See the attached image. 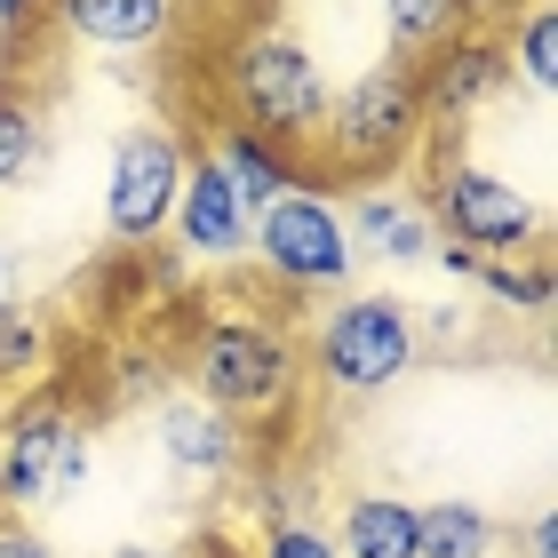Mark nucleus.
Returning a JSON list of instances; mask_svg holds the SVG:
<instances>
[{
	"mask_svg": "<svg viewBox=\"0 0 558 558\" xmlns=\"http://www.w3.org/2000/svg\"><path fill=\"white\" fill-rule=\"evenodd\" d=\"M415 129H423V81H415V57H384V64H367L351 88L327 96V120H319L327 168L375 175V168L408 160Z\"/></svg>",
	"mask_w": 558,
	"mask_h": 558,
	"instance_id": "obj_1",
	"label": "nucleus"
},
{
	"mask_svg": "<svg viewBox=\"0 0 558 558\" xmlns=\"http://www.w3.org/2000/svg\"><path fill=\"white\" fill-rule=\"evenodd\" d=\"M288 384H295V343L271 319L232 312V319H208L192 336V399H208V408L264 415L288 399Z\"/></svg>",
	"mask_w": 558,
	"mask_h": 558,
	"instance_id": "obj_2",
	"label": "nucleus"
},
{
	"mask_svg": "<svg viewBox=\"0 0 558 558\" xmlns=\"http://www.w3.org/2000/svg\"><path fill=\"white\" fill-rule=\"evenodd\" d=\"M327 72L319 57L303 40L288 33H256V40H240V57H232V105H240V129H256L271 144H303V136H319V120H327Z\"/></svg>",
	"mask_w": 558,
	"mask_h": 558,
	"instance_id": "obj_3",
	"label": "nucleus"
},
{
	"mask_svg": "<svg viewBox=\"0 0 558 558\" xmlns=\"http://www.w3.org/2000/svg\"><path fill=\"white\" fill-rule=\"evenodd\" d=\"M415 319H408V303H391V295H343L336 312L319 319V336H312V360L319 375L336 391L351 399H375V391H391L399 375L415 367Z\"/></svg>",
	"mask_w": 558,
	"mask_h": 558,
	"instance_id": "obj_4",
	"label": "nucleus"
},
{
	"mask_svg": "<svg viewBox=\"0 0 558 558\" xmlns=\"http://www.w3.org/2000/svg\"><path fill=\"white\" fill-rule=\"evenodd\" d=\"M88 471V430L64 399H33L0 423V511H33V502H57L81 487Z\"/></svg>",
	"mask_w": 558,
	"mask_h": 558,
	"instance_id": "obj_5",
	"label": "nucleus"
},
{
	"mask_svg": "<svg viewBox=\"0 0 558 558\" xmlns=\"http://www.w3.org/2000/svg\"><path fill=\"white\" fill-rule=\"evenodd\" d=\"M256 256L271 279H288V288H343L351 279V240H343V208L312 184H288L271 199V208H256Z\"/></svg>",
	"mask_w": 558,
	"mask_h": 558,
	"instance_id": "obj_6",
	"label": "nucleus"
},
{
	"mask_svg": "<svg viewBox=\"0 0 558 558\" xmlns=\"http://www.w3.org/2000/svg\"><path fill=\"white\" fill-rule=\"evenodd\" d=\"M175 184H184V144H175L160 120L120 129L112 136V175H105V232L120 247L160 240L168 216H175Z\"/></svg>",
	"mask_w": 558,
	"mask_h": 558,
	"instance_id": "obj_7",
	"label": "nucleus"
},
{
	"mask_svg": "<svg viewBox=\"0 0 558 558\" xmlns=\"http://www.w3.org/2000/svg\"><path fill=\"white\" fill-rule=\"evenodd\" d=\"M439 232L454 247H471V256L511 264L519 247H543V208L487 168H447L439 175Z\"/></svg>",
	"mask_w": 558,
	"mask_h": 558,
	"instance_id": "obj_8",
	"label": "nucleus"
},
{
	"mask_svg": "<svg viewBox=\"0 0 558 558\" xmlns=\"http://www.w3.org/2000/svg\"><path fill=\"white\" fill-rule=\"evenodd\" d=\"M168 232L192 247V256H208V264H232L247 232H256V216L232 199V184L216 175V160L199 151V160H184V184H175V216H168Z\"/></svg>",
	"mask_w": 558,
	"mask_h": 558,
	"instance_id": "obj_9",
	"label": "nucleus"
},
{
	"mask_svg": "<svg viewBox=\"0 0 558 558\" xmlns=\"http://www.w3.org/2000/svg\"><path fill=\"white\" fill-rule=\"evenodd\" d=\"M502 72H511V64H502L495 40H463V33H454L447 48H430V64L415 72V81H423V120H471L502 88Z\"/></svg>",
	"mask_w": 558,
	"mask_h": 558,
	"instance_id": "obj_10",
	"label": "nucleus"
},
{
	"mask_svg": "<svg viewBox=\"0 0 558 558\" xmlns=\"http://www.w3.org/2000/svg\"><path fill=\"white\" fill-rule=\"evenodd\" d=\"M151 430H160L168 463L192 471V478H223V471L240 463V415L208 408V399H160Z\"/></svg>",
	"mask_w": 558,
	"mask_h": 558,
	"instance_id": "obj_11",
	"label": "nucleus"
},
{
	"mask_svg": "<svg viewBox=\"0 0 558 558\" xmlns=\"http://www.w3.org/2000/svg\"><path fill=\"white\" fill-rule=\"evenodd\" d=\"M343 240H351V256H375V264H415L439 247L423 199H408V192H360V208L343 216Z\"/></svg>",
	"mask_w": 558,
	"mask_h": 558,
	"instance_id": "obj_12",
	"label": "nucleus"
},
{
	"mask_svg": "<svg viewBox=\"0 0 558 558\" xmlns=\"http://www.w3.org/2000/svg\"><path fill=\"white\" fill-rule=\"evenodd\" d=\"M64 33L81 48H105V57H144V48L168 40V9L175 0H57Z\"/></svg>",
	"mask_w": 558,
	"mask_h": 558,
	"instance_id": "obj_13",
	"label": "nucleus"
},
{
	"mask_svg": "<svg viewBox=\"0 0 558 558\" xmlns=\"http://www.w3.org/2000/svg\"><path fill=\"white\" fill-rule=\"evenodd\" d=\"M208 160H216V175L232 184V199H240L247 216L271 208V199L295 184V168L279 160V144H271V136H256V129H223V136L208 144Z\"/></svg>",
	"mask_w": 558,
	"mask_h": 558,
	"instance_id": "obj_14",
	"label": "nucleus"
},
{
	"mask_svg": "<svg viewBox=\"0 0 558 558\" xmlns=\"http://www.w3.org/2000/svg\"><path fill=\"white\" fill-rule=\"evenodd\" d=\"M336 550L343 558H415V502H399V495H351Z\"/></svg>",
	"mask_w": 558,
	"mask_h": 558,
	"instance_id": "obj_15",
	"label": "nucleus"
},
{
	"mask_svg": "<svg viewBox=\"0 0 558 558\" xmlns=\"http://www.w3.org/2000/svg\"><path fill=\"white\" fill-rule=\"evenodd\" d=\"M495 543H502V526L463 495L415 511V558H495Z\"/></svg>",
	"mask_w": 558,
	"mask_h": 558,
	"instance_id": "obj_16",
	"label": "nucleus"
},
{
	"mask_svg": "<svg viewBox=\"0 0 558 558\" xmlns=\"http://www.w3.org/2000/svg\"><path fill=\"white\" fill-rule=\"evenodd\" d=\"M471 0H384V24H391V48L399 57H430L463 33Z\"/></svg>",
	"mask_w": 558,
	"mask_h": 558,
	"instance_id": "obj_17",
	"label": "nucleus"
},
{
	"mask_svg": "<svg viewBox=\"0 0 558 558\" xmlns=\"http://www.w3.org/2000/svg\"><path fill=\"white\" fill-rule=\"evenodd\" d=\"M502 64H519V72H526V88L543 96V88L558 81V16H550V9H526V16H519V33H511V57H502Z\"/></svg>",
	"mask_w": 558,
	"mask_h": 558,
	"instance_id": "obj_18",
	"label": "nucleus"
},
{
	"mask_svg": "<svg viewBox=\"0 0 558 558\" xmlns=\"http://www.w3.org/2000/svg\"><path fill=\"white\" fill-rule=\"evenodd\" d=\"M33 160H40V112L0 88V192H9L16 175H33Z\"/></svg>",
	"mask_w": 558,
	"mask_h": 558,
	"instance_id": "obj_19",
	"label": "nucleus"
},
{
	"mask_svg": "<svg viewBox=\"0 0 558 558\" xmlns=\"http://www.w3.org/2000/svg\"><path fill=\"white\" fill-rule=\"evenodd\" d=\"M40 360H48V327H40V312L9 303V312H0V375H24V367H40Z\"/></svg>",
	"mask_w": 558,
	"mask_h": 558,
	"instance_id": "obj_20",
	"label": "nucleus"
},
{
	"mask_svg": "<svg viewBox=\"0 0 558 558\" xmlns=\"http://www.w3.org/2000/svg\"><path fill=\"white\" fill-rule=\"evenodd\" d=\"M478 288L495 303H526V312H550V271L543 264H487L478 271Z\"/></svg>",
	"mask_w": 558,
	"mask_h": 558,
	"instance_id": "obj_21",
	"label": "nucleus"
},
{
	"mask_svg": "<svg viewBox=\"0 0 558 558\" xmlns=\"http://www.w3.org/2000/svg\"><path fill=\"white\" fill-rule=\"evenodd\" d=\"M264 558H343V550H336V535H319L312 519H279L271 543H264Z\"/></svg>",
	"mask_w": 558,
	"mask_h": 558,
	"instance_id": "obj_22",
	"label": "nucleus"
},
{
	"mask_svg": "<svg viewBox=\"0 0 558 558\" xmlns=\"http://www.w3.org/2000/svg\"><path fill=\"white\" fill-rule=\"evenodd\" d=\"M0 558H57V550H48L40 535H24L16 519H0Z\"/></svg>",
	"mask_w": 558,
	"mask_h": 558,
	"instance_id": "obj_23",
	"label": "nucleus"
},
{
	"mask_svg": "<svg viewBox=\"0 0 558 558\" xmlns=\"http://www.w3.org/2000/svg\"><path fill=\"white\" fill-rule=\"evenodd\" d=\"M526 558H558V519H550V511L526 526Z\"/></svg>",
	"mask_w": 558,
	"mask_h": 558,
	"instance_id": "obj_24",
	"label": "nucleus"
},
{
	"mask_svg": "<svg viewBox=\"0 0 558 558\" xmlns=\"http://www.w3.org/2000/svg\"><path fill=\"white\" fill-rule=\"evenodd\" d=\"M112 558H184V550H175V543H120Z\"/></svg>",
	"mask_w": 558,
	"mask_h": 558,
	"instance_id": "obj_25",
	"label": "nucleus"
},
{
	"mask_svg": "<svg viewBox=\"0 0 558 558\" xmlns=\"http://www.w3.org/2000/svg\"><path fill=\"white\" fill-rule=\"evenodd\" d=\"M9 303H16V256L0 247V312H9Z\"/></svg>",
	"mask_w": 558,
	"mask_h": 558,
	"instance_id": "obj_26",
	"label": "nucleus"
},
{
	"mask_svg": "<svg viewBox=\"0 0 558 558\" xmlns=\"http://www.w3.org/2000/svg\"><path fill=\"white\" fill-rule=\"evenodd\" d=\"M24 16H33V0H0V33H16Z\"/></svg>",
	"mask_w": 558,
	"mask_h": 558,
	"instance_id": "obj_27",
	"label": "nucleus"
},
{
	"mask_svg": "<svg viewBox=\"0 0 558 558\" xmlns=\"http://www.w3.org/2000/svg\"><path fill=\"white\" fill-rule=\"evenodd\" d=\"M471 9H487V0H471Z\"/></svg>",
	"mask_w": 558,
	"mask_h": 558,
	"instance_id": "obj_28",
	"label": "nucleus"
}]
</instances>
